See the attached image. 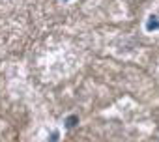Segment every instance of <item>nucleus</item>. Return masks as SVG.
I'll return each instance as SVG.
<instances>
[{
  "instance_id": "1",
  "label": "nucleus",
  "mask_w": 159,
  "mask_h": 142,
  "mask_svg": "<svg viewBox=\"0 0 159 142\" xmlns=\"http://www.w3.org/2000/svg\"><path fill=\"white\" fill-rule=\"evenodd\" d=\"M146 30H148V32H152V30H159V17H157V15H152V17H148Z\"/></svg>"
},
{
  "instance_id": "2",
  "label": "nucleus",
  "mask_w": 159,
  "mask_h": 142,
  "mask_svg": "<svg viewBox=\"0 0 159 142\" xmlns=\"http://www.w3.org/2000/svg\"><path fill=\"white\" fill-rule=\"evenodd\" d=\"M77 123V116H71V118H67V127H73Z\"/></svg>"
}]
</instances>
